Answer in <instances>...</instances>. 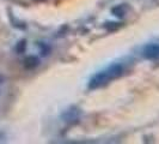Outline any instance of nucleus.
I'll use <instances>...</instances> for the list:
<instances>
[{
    "mask_svg": "<svg viewBox=\"0 0 159 144\" xmlns=\"http://www.w3.org/2000/svg\"><path fill=\"white\" fill-rule=\"evenodd\" d=\"M122 73H123V66L122 65H112L111 67H109L108 70H104V71L97 73L95 77L90 80L89 88H99L104 84L119 78Z\"/></svg>",
    "mask_w": 159,
    "mask_h": 144,
    "instance_id": "1",
    "label": "nucleus"
},
{
    "mask_svg": "<svg viewBox=\"0 0 159 144\" xmlns=\"http://www.w3.org/2000/svg\"><path fill=\"white\" fill-rule=\"evenodd\" d=\"M143 54L146 59H150V60L159 58V45H148V46H146L145 49H143Z\"/></svg>",
    "mask_w": 159,
    "mask_h": 144,
    "instance_id": "2",
    "label": "nucleus"
},
{
    "mask_svg": "<svg viewBox=\"0 0 159 144\" xmlns=\"http://www.w3.org/2000/svg\"><path fill=\"white\" fill-rule=\"evenodd\" d=\"M39 63H40L39 58H36V56L34 55L26 56L25 60H24V67L28 69V70H32V69H35L39 65Z\"/></svg>",
    "mask_w": 159,
    "mask_h": 144,
    "instance_id": "3",
    "label": "nucleus"
},
{
    "mask_svg": "<svg viewBox=\"0 0 159 144\" xmlns=\"http://www.w3.org/2000/svg\"><path fill=\"white\" fill-rule=\"evenodd\" d=\"M112 13H114L115 16H117V17H123V15H125V8L121 7V6L114 7V8H112Z\"/></svg>",
    "mask_w": 159,
    "mask_h": 144,
    "instance_id": "4",
    "label": "nucleus"
},
{
    "mask_svg": "<svg viewBox=\"0 0 159 144\" xmlns=\"http://www.w3.org/2000/svg\"><path fill=\"white\" fill-rule=\"evenodd\" d=\"M26 47V42L25 41H20L19 43H18V46H17V52L18 53H22L24 49Z\"/></svg>",
    "mask_w": 159,
    "mask_h": 144,
    "instance_id": "5",
    "label": "nucleus"
},
{
    "mask_svg": "<svg viewBox=\"0 0 159 144\" xmlns=\"http://www.w3.org/2000/svg\"><path fill=\"white\" fill-rule=\"evenodd\" d=\"M37 1H41V0H37Z\"/></svg>",
    "mask_w": 159,
    "mask_h": 144,
    "instance_id": "6",
    "label": "nucleus"
}]
</instances>
